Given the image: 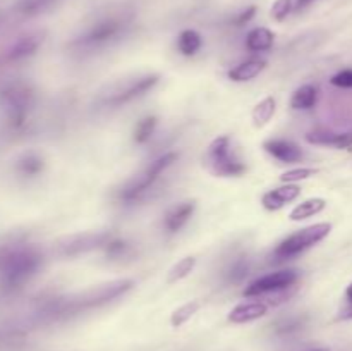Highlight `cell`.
I'll list each match as a JSON object with an SVG mask.
<instances>
[{
	"mask_svg": "<svg viewBox=\"0 0 352 351\" xmlns=\"http://www.w3.org/2000/svg\"><path fill=\"white\" fill-rule=\"evenodd\" d=\"M133 23V12L117 10L96 19L85 33L79 34L72 47L79 52H93L120 40Z\"/></svg>",
	"mask_w": 352,
	"mask_h": 351,
	"instance_id": "obj_1",
	"label": "cell"
},
{
	"mask_svg": "<svg viewBox=\"0 0 352 351\" xmlns=\"http://www.w3.org/2000/svg\"><path fill=\"white\" fill-rule=\"evenodd\" d=\"M206 165L220 178H239L246 172V164L236 157L229 136H219L210 143L206 150Z\"/></svg>",
	"mask_w": 352,
	"mask_h": 351,
	"instance_id": "obj_2",
	"label": "cell"
},
{
	"mask_svg": "<svg viewBox=\"0 0 352 351\" xmlns=\"http://www.w3.org/2000/svg\"><path fill=\"white\" fill-rule=\"evenodd\" d=\"M330 231H332V226L327 222L313 224V226L305 227V229L298 231V233L291 234V236L285 237L284 241H280L278 246L275 248L274 257L277 258V260H289V258L298 257L302 251L309 250V248L315 246L316 243L325 240L330 234Z\"/></svg>",
	"mask_w": 352,
	"mask_h": 351,
	"instance_id": "obj_3",
	"label": "cell"
},
{
	"mask_svg": "<svg viewBox=\"0 0 352 351\" xmlns=\"http://www.w3.org/2000/svg\"><path fill=\"white\" fill-rule=\"evenodd\" d=\"M177 158L179 153H175V151H167V153L160 155V157L155 158L153 162H150V165H148L141 174H138L136 178L131 179V181L120 189V200H124V202H133L138 196L146 193L148 189L157 182V179L162 176V172H165L174 162H177Z\"/></svg>",
	"mask_w": 352,
	"mask_h": 351,
	"instance_id": "obj_4",
	"label": "cell"
},
{
	"mask_svg": "<svg viewBox=\"0 0 352 351\" xmlns=\"http://www.w3.org/2000/svg\"><path fill=\"white\" fill-rule=\"evenodd\" d=\"M133 286V279H117V281L107 282V284L93 286V288L86 289L81 295L76 296V299H72V301L69 303V308L78 312V310L82 308H93V306L105 305V303L122 296L124 292L129 291Z\"/></svg>",
	"mask_w": 352,
	"mask_h": 351,
	"instance_id": "obj_5",
	"label": "cell"
},
{
	"mask_svg": "<svg viewBox=\"0 0 352 351\" xmlns=\"http://www.w3.org/2000/svg\"><path fill=\"white\" fill-rule=\"evenodd\" d=\"M298 279V270H292V268L270 272V274L261 275V277L254 279L251 284H248L246 289L243 291V295L246 296V298H260V296L287 291V289L294 288Z\"/></svg>",
	"mask_w": 352,
	"mask_h": 351,
	"instance_id": "obj_6",
	"label": "cell"
},
{
	"mask_svg": "<svg viewBox=\"0 0 352 351\" xmlns=\"http://www.w3.org/2000/svg\"><path fill=\"white\" fill-rule=\"evenodd\" d=\"M158 79H160L158 74H144L134 79H124L122 83L113 86L112 92L105 96L103 103L110 107H120L124 103L133 102L134 98H140L144 93L150 92L157 85Z\"/></svg>",
	"mask_w": 352,
	"mask_h": 351,
	"instance_id": "obj_7",
	"label": "cell"
},
{
	"mask_svg": "<svg viewBox=\"0 0 352 351\" xmlns=\"http://www.w3.org/2000/svg\"><path fill=\"white\" fill-rule=\"evenodd\" d=\"M113 240V234L110 231H86V233L74 234L62 240L58 244L62 255L67 257H76V255L88 253L91 250L105 248L110 241Z\"/></svg>",
	"mask_w": 352,
	"mask_h": 351,
	"instance_id": "obj_8",
	"label": "cell"
},
{
	"mask_svg": "<svg viewBox=\"0 0 352 351\" xmlns=\"http://www.w3.org/2000/svg\"><path fill=\"white\" fill-rule=\"evenodd\" d=\"M263 148L277 160L284 162V164H296L305 157L301 148L291 140H282V138H272L263 143Z\"/></svg>",
	"mask_w": 352,
	"mask_h": 351,
	"instance_id": "obj_9",
	"label": "cell"
},
{
	"mask_svg": "<svg viewBox=\"0 0 352 351\" xmlns=\"http://www.w3.org/2000/svg\"><path fill=\"white\" fill-rule=\"evenodd\" d=\"M299 195H301V188L298 184H284L280 188L270 189V191L265 193L263 198H261V203H263V206L267 210L275 212V210H280L287 203L294 202Z\"/></svg>",
	"mask_w": 352,
	"mask_h": 351,
	"instance_id": "obj_10",
	"label": "cell"
},
{
	"mask_svg": "<svg viewBox=\"0 0 352 351\" xmlns=\"http://www.w3.org/2000/svg\"><path fill=\"white\" fill-rule=\"evenodd\" d=\"M268 312V303L265 301H248L241 303V305L234 306L229 312V322L232 323H248L253 322V320L261 319V317L267 315Z\"/></svg>",
	"mask_w": 352,
	"mask_h": 351,
	"instance_id": "obj_11",
	"label": "cell"
},
{
	"mask_svg": "<svg viewBox=\"0 0 352 351\" xmlns=\"http://www.w3.org/2000/svg\"><path fill=\"white\" fill-rule=\"evenodd\" d=\"M195 209L196 203L192 202V200H188V202H182L179 203V205L172 206L164 219L165 229H167L168 233H179V231L188 224V220L192 217Z\"/></svg>",
	"mask_w": 352,
	"mask_h": 351,
	"instance_id": "obj_12",
	"label": "cell"
},
{
	"mask_svg": "<svg viewBox=\"0 0 352 351\" xmlns=\"http://www.w3.org/2000/svg\"><path fill=\"white\" fill-rule=\"evenodd\" d=\"M306 141L311 145H323L333 148H351L352 133H330V131H311L306 134Z\"/></svg>",
	"mask_w": 352,
	"mask_h": 351,
	"instance_id": "obj_13",
	"label": "cell"
},
{
	"mask_svg": "<svg viewBox=\"0 0 352 351\" xmlns=\"http://www.w3.org/2000/svg\"><path fill=\"white\" fill-rule=\"evenodd\" d=\"M267 67V62L263 58H248V61L241 62L236 67L229 71V79L236 83H244L251 81L256 76H260V72H263V69Z\"/></svg>",
	"mask_w": 352,
	"mask_h": 351,
	"instance_id": "obj_14",
	"label": "cell"
},
{
	"mask_svg": "<svg viewBox=\"0 0 352 351\" xmlns=\"http://www.w3.org/2000/svg\"><path fill=\"white\" fill-rule=\"evenodd\" d=\"M275 34L268 28H254L246 36V48L250 52H267L274 45Z\"/></svg>",
	"mask_w": 352,
	"mask_h": 351,
	"instance_id": "obj_15",
	"label": "cell"
},
{
	"mask_svg": "<svg viewBox=\"0 0 352 351\" xmlns=\"http://www.w3.org/2000/svg\"><path fill=\"white\" fill-rule=\"evenodd\" d=\"M318 100V89L313 85H302L292 93L291 107L294 110H309L316 105Z\"/></svg>",
	"mask_w": 352,
	"mask_h": 351,
	"instance_id": "obj_16",
	"label": "cell"
},
{
	"mask_svg": "<svg viewBox=\"0 0 352 351\" xmlns=\"http://www.w3.org/2000/svg\"><path fill=\"white\" fill-rule=\"evenodd\" d=\"M325 206H327V202L323 198H309L306 200V202L299 203L298 206H294L292 212L289 213V219L294 220V222H298V220H305L308 219V217H313L316 215V213L322 212V210H325Z\"/></svg>",
	"mask_w": 352,
	"mask_h": 351,
	"instance_id": "obj_17",
	"label": "cell"
},
{
	"mask_svg": "<svg viewBox=\"0 0 352 351\" xmlns=\"http://www.w3.org/2000/svg\"><path fill=\"white\" fill-rule=\"evenodd\" d=\"M201 45V34L195 30H184L177 38L179 52H181L182 55H186V57H192V55L198 54Z\"/></svg>",
	"mask_w": 352,
	"mask_h": 351,
	"instance_id": "obj_18",
	"label": "cell"
},
{
	"mask_svg": "<svg viewBox=\"0 0 352 351\" xmlns=\"http://www.w3.org/2000/svg\"><path fill=\"white\" fill-rule=\"evenodd\" d=\"M275 109H277V102H275L274 96H267V98H263L261 102H258L256 105H254L253 114H251L254 126L263 127L265 124L270 123L272 117H274L275 114Z\"/></svg>",
	"mask_w": 352,
	"mask_h": 351,
	"instance_id": "obj_19",
	"label": "cell"
},
{
	"mask_svg": "<svg viewBox=\"0 0 352 351\" xmlns=\"http://www.w3.org/2000/svg\"><path fill=\"white\" fill-rule=\"evenodd\" d=\"M196 267V258L195 257H184L167 272V284H175V282L182 281L188 277Z\"/></svg>",
	"mask_w": 352,
	"mask_h": 351,
	"instance_id": "obj_20",
	"label": "cell"
},
{
	"mask_svg": "<svg viewBox=\"0 0 352 351\" xmlns=\"http://www.w3.org/2000/svg\"><path fill=\"white\" fill-rule=\"evenodd\" d=\"M155 129H157V117L155 116H146L136 124L133 133V140L138 145H144L146 141H150V138L153 136Z\"/></svg>",
	"mask_w": 352,
	"mask_h": 351,
	"instance_id": "obj_21",
	"label": "cell"
},
{
	"mask_svg": "<svg viewBox=\"0 0 352 351\" xmlns=\"http://www.w3.org/2000/svg\"><path fill=\"white\" fill-rule=\"evenodd\" d=\"M199 306H201V303H199L198 299H192V301L184 303V305L179 306L177 310H174V313L170 315V323L174 327H181L182 323L188 322V320L198 312Z\"/></svg>",
	"mask_w": 352,
	"mask_h": 351,
	"instance_id": "obj_22",
	"label": "cell"
},
{
	"mask_svg": "<svg viewBox=\"0 0 352 351\" xmlns=\"http://www.w3.org/2000/svg\"><path fill=\"white\" fill-rule=\"evenodd\" d=\"M60 0H21L19 10L26 16H34V14L45 12V10L55 7Z\"/></svg>",
	"mask_w": 352,
	"mask_h": 351,
	"instance_id": "obj_23",
	"label": "cell"
},
{
	"mask_svg": "<svg viewBox=\"0 0 352 351\" xmlns=\"http://www.w3.org/2000/svg\"><path fill=\"white\" fill-rule=\"evenodd\" d=\"M316 172L318 171H316V169H311V167L292 169V171L284 172V174L280 176V181L285 182V184H294V182H298V181H305V179L313 178Z\"/></svg>",
	"mask_w": 352,
	"mask_h": 351,
	"instance_id": "obj_24",
	"label": "cell"
},
{
	"mask_svg": "<svg viewBox=\"0 0 352 351\" xmlns=\"http://www.w3.org/2000/svg\"><path fill=\"white\" fill-rule=\"evenodd\" d=\"M292 10H294V0H275L270 10L272 19H275L277 23H282Z\"/></svg>",
	"mask_w": 352,
	"mask_h": 351,
	"instance_id": "obj_25",
	"label": "cell"
},
{
	"mask_svg": "<svg viewBox=\"0 0 352 351\" xmlns=\"http://www.w3.org/2000/svg\"><path fill=\"white\" fill-rule=\"evenodd\" d=\"M246 274H248V264L244 260H239V262H236L232 267H230L229 281L239 282V281H243L244 277H246Z\"/></svg>",
	"mask_w": 352,
	"mask_h": 351,
	"instance_id": "obj_26",
	"label": "cell"
},
{
	"mask_svg": "<svg viewBox=\"0 0 352 351\" xmlns=\"http://www.w3.org/2000/svg\"><path fill=\"white\" fill-rule=\"evenodd\" d=\"M333 86H339V88H352V69H346V71H340L330 79Z\"/></svg>",
	"mask_w": 352,
	"mask_h": 351,
	"instance_id": "obj_27",
	"label": "cell"
},
{
	"mask_svg": "<svg viewBox=\"0 0 352 351\" xmlns=\"http://www.w3.org/2000/svg\"><path fill=\"white\" fill-rule=\"evenodd\" d=\"M127 250H129V244H127L126 241H120V240H112L105 246V251L109 257H120V255L126 253Z\"/></svg>",
	"mask_w": 352,
	"mask_h": 351,
	"instance_id": "obj_28",
	"label": "cell"
},
{
	"mask_svg": "<svg viewBox=\"0 0 352 351\" xmlns=\"http://www.w3.org/2000/svg\"><path fill=\"white\" fill-rule=\"evenodd\" d=\"M254 14H256V7L254 6L248 7V9H244L243 12H239L236 17H234V24H236V26H243V24L250 23V21L253 19Z\"/></svg>",
	"mask_w": 352,
	"mask_h": 351,
	"instance_id": "obj_29",
	"label": "cell"
},
{
	"mask_svg": "<svg viewBox=\"0 0 352 351\" xmlns=\"http://www.w3.org/2000/svg\"><path fill=\"white\" fill-rule=\"evenodd\" d=\"M302 326V320L301 319H287V320H282L280 323H278V332L280 334H287V332H292V330L299 329V327Z\"/></svg>",
	"mask_w": 352,
	"mask_h": 351,
	"instance_id": "obj_30",
	"label": "cell"
},
{
	"mask_svg": "<svg viewBox=\"0 0 352 351\" xmlns=\"http://www.w3.org/2000/svg\"><path fill=\"white\" fill-rule=\"evenodd\" d=\"M346 299H347V305L340 310V315H339V319L342 320L352 319V282L349 284V288L346 289Z\"/></svg>",
	"mask_w": 352,
	"mask_h": 351,
	"instance_id": "obj_31",
	"label": "cell"
},
{
	"mask_svg": "<svg viewBox=\"0 0 352 351\" xmlns=\"http://www.w3.org/2000/svg\"><path fill=\"white\" fill-rule=\"evenodd\" d=\"M316 0H296L294 2V10H305L306 7H309L311 3H315Z\"/></svg>",
	"mask_w": 352,
	"mask_h": 351,
	"instance_id": "obj_32",
	"label": "cell"
},
{
	"mask_svg": "<svg viewBox=\"0 0 352 351\" xmlns=\"http://www.w3.org/2000/svg\"><path fill=\"white\" fill-rule=\"evenodd\" d=\"M313 351H325V350H313Z\"/></svg>",
	"mask_w": 352,
	"mask_h": 351,
	"instance_id": "obj_33",
	"label": "cell"
}]
</instances>
